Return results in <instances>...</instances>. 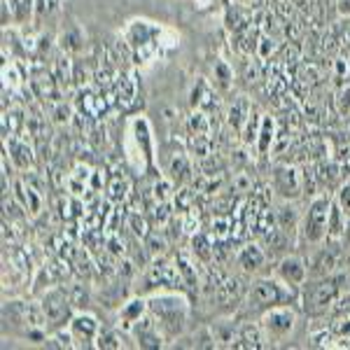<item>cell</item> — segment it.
I'll use <instances>...</instances> for the list:
<instances>
[{
    "instance_id": "ba28073f",
    "label": "cell",
    "mask_w": 350,
    "mask_h": 350,
    "mask_svg": "<svg viewBox=\"0 0 350 350\" xmlns=\"http://www.w3.org/2000/svg\"><path fill=\"white\" fill-rule=\"evenodd\" d=\"M271 183H273L275 194L283 201H297L304 194L301 168L292 166V163H275L273 173H271Z\"/></svg>"
},
{
    "instance_id": "d590c367",
    "label": "cell",
    "mask_w": 350,
    "mask_h": 350,
    "mask_svg": "<svg viewBox=\"0 0 350 350\" xmlns=\"http://www.w3.org/2000/svg\"><path fill=\"white\" fill-rule=\"evenodd\" d=\"M59 5V0H36V14L44 16V14H52Z\"/></svg>"
},
{
    "instance_id": "e575fe53",
    "label": "cell",
    "mask_w": 350,
    "mask_h": 350,
    "mask_svg": "<svg viewBox=\"0 0 350 350\" xmlns=\"http://www.w3.org/2000/svg\"><path fill=\"white\" fill-rule=\"evenodd\" d=\"M336 108L343 117L350 115V87L341 89V94H338V98H336Z\"/></svg>"
},
{
    "instance_id": "9c48e42d",
    "label": "cell",
    "mask_w": 350,
    "mask_h": 350,
    "mask_svg": "<svg viewBox=\"0 0 350 350\" xmlns=\"http://www.w3.org/2000/svg\"><path fill=\"white\" fill-rule=\"evenodd\" d=\"M343 267V250L341 243L327 241L325 247H318L315 255L308 262V273L310 278H325V275L338 273Z\"/></svg>"
},
{
    "instance_id": "d6986e66",
    "label": "cell",
    "mask_w": 350,
    "mask_h": 350,
    "mask_svg": "<svg viewBox=\"0 0 350 350\" xmlns=\"http://www.w3.org/2000/svg\"><path fill=\"white\" fill-rule=\"evenodd\" d=\"M301 217L295 206V201H285L283 206L275 211V227L280 231H285L287 236H295L301 229Z\"/></svg>"
},
{
    "instance_id": "4dcf8cb0",
    "label": "cell",
    "mask_w": 350,
    "mask_h": 350,
    "mask_svg": "<svg viewBox=\"0 0 350 350\" xmlns=\"http://www.w3.org/2000/svg\"><path fill=\"white\" fill-rule=\"evenodd\" d=\"M189 148H191V154L199 157V159H208L211 157V138L208 135H191L189 140Z\"/></svg>"
},
{
    "instance_id": "f35d334b",
    "label": "cell",
    "mask_w": 350,
    "mask_h": 350,
    "mask_svg": "<svg viewBox=\"0 0 350 350\" xmlns=\"http://www.w3.org/2000/svg\"><path fill=\"white\" fill-rule=\"evenodd\" d=\"M336 14L341 19H350V0H336Z\"/></svg>"
},
{
    "instance_id": "83f0119b",
    "label": "cell",
    "mask_w": 350,
    "mask_h": 350,
    "mask_svg": "<svg viewBox=\"0 0 350 350\" xmlns=\"http://www.w3.org/2000/svg\"><path fill=\"white\" fill-rule=\"evenodd\" d=\"M187 126H189L191 135H208L211 133V120H208V112L194 110L187 120Z\"/></svg>"
},
{
    "instance_id": "484cf974",
    "label": "cell",
    "mask_w": 350,
    "mask_h": 350,
    "mask_svg": "<svg viewBox=\"0 0 350 350\" xmlns=\"http://www.w3.org/2000/svg\"><path fill=\"white\" fill-rule=\"evenodd\" d=\"M68 297H70V304L75 306V310H87V306L92 304V290L84 283H72L68 287Z\"/></svg>"
},
{
    "instance_id": "5bb4252c",
    "label": "cell",
    "mask_w": 350,
    "mask_h": 350,
    "mask_svg": "<svg viewBox=\"0 0 350 350\" xmlns=\"http://www.w3.org/2000/svg\"><path fill=\"white\" fill-rule=\"evenodd\" d=\"M5 152L10 154V161L19 171H28L36 166V157H33V148L26 140L16 138V135H5Z\"/></svg>"
},
{
    "instance_id": "2e32d148",
    "label": "cell",
    "mask_w": 350,
    "mask_h": 350,
    "mask_svg": "<svg viewBox=\"0 0 350 350\" xmlns=\"http://www.w3.org/2000/svg\"><path fill=\"white\" fill-rule=\"evenodd\" d=\"M350 215L343 211L338 203L332 199V208H329V222H327V241L332 243H341L346 241L348 227H350Z\"/></svg>"
},
{
    "instance_id": "f546056e",
    "label": "cell",
    "mask_w": 350,
    "mask_h": 350,
    "mask_svg": "<svg viewBox=\"0 0 350 350\" xmlns=\"http://www.w3.org/2000/svg\"><path fill=\"white\" fill-rule=\"evenodd\" d=\"M166 245H168V241H166V236H163V231H150V234H148V243H145V247L150 250L152 257L163 255Z\"/></svg>"
},
{
    "instance_id": "ffe728a7",
    "label": "cell",
    "mask_w": 350,
    "mask_h": 350,
    "mask_svg": "<svg viewBox=\"0 0 350 350\" xmlns=\"http://www.w3.org/2000/svg\"><path fill=\"white\" fill-rule=\"evenodd\" d=\"M250 115H252L250 100H247L245 96H239V98H234V103H231L229 110H227V124L241 135L243 129H245L247 120H250Z\"/></svg>"
},
{
    "instance_id": "3957f363",
    "label": "cell",
    "mask_w": 350,
    "mask_h": 350,
    "mask_svg": "<svg viewBox=\"0 0 350 350\" xmlns=\"http://www.w3.org/2000/svg\"><path fill=\"white\" fill-rule=\"evenodd\" d=\"M299 299L297 290L290 285H285L278 275H267V278H259L250 285L247 290V308L250 310H267L271 306H278V304H290Z\"/></svg>"
},
{
    "instance_id": "cb8c5ba5",
    "label": "cell",
    "mask_w": 350,
    "mask_h": 350,
    "mask_svg": "<svg viewBox=\"0 0 350 350\" xmlns=\"http://www.w3.org/2000/svg\"><path fill=\"white\" fill-rule=\"evenodd\" d=\"M175 264H178V271H180V275H183L185 285H189L191 290H199V273H196V267H194L196 259L180 252V255L175 257Z\"/></svg>"
},
{
    "instance_id": "6da1fadb",
    "label": "cell",
    "mask_w": 350,
    "mask_h": 350,
    "mask_svg": "<svg viewBox=\"0 0 350 350\" xmlns=\"http://www.w3.org/2000/svg\"><path fill=\"white\" fill-rule=\"evenodd\" d=\"M148 310L150 315L157 320L161 334L166 336V341H175L178 336L185 334L189 323L191 306L187 297L178 290H159L154 295L148 297Z\"/></svg>"
},
{
    "instance_id": "8fae6325",
    "label": "cell",
    "mask_w": 350,
    "mask_h": 350,
    "mask_svg": "<svg viewBox=\"0 0 350 350\" xmlns=\"http://www.w3.org/2000/svg\"><path fill=\"white\" fill-rule=\"evenodd\" d=\"M183 275L178 271V264L168 262V259H154L152 267L145 273V290H178V285H183Z\"/></svg>"
},
{
    "instance_id": "74e56055",
    "label": "cell",
    "mask_w": 350,
    "mask_h": 350,
    "mask_svg": "<svg viewBox=\"0 0 350 350\" xmlns=\"http://www.w3.org/2000/svg\"><path fill=\"white\" fill-rule=\"evenodd\" d=\"M234 187L239 191H250L252 189V180L247 178L245 173H239V175H236V180H234Z\"/></svg>"
},
{
    "instance_id": "d6a6232c",
    "label": "cell",
    "mask_w": 350,
    "mask_h": 350,
    "mask_svg": "<svg viewBox=\"0 0 350 350\" xmlns=\"http://www.w3.org/2000/svg\"><path fill=\"white\" fill-rule=\"evenodd\" d=\"M334 201L350 215V180H343L334 191Z\"/></svg>"
},
{
    "instance_id": "44dd1931",
    "label": "cell",
    "mask_w": 350,
    "mask_h": 350,
    "mask_svg": "<svg viewBox=\"0 0 350 350\" xmlns=\"http://www.w3.org/2000/svg\"><path fill=\"white\" fill-rule=\"evenodd\" d=\"M315 171H318V180H320V189L323 187H338V185L343 183V163L341 161H334V159H323L315 166Z\"/></svg>"
},
{
    "instance_id": "ac0fdd59",
    "label": "cell",
    "mask_w": 350,
    "mask_h": 350,
    "mask_svg": "<svg viewBox=\"0 0 350 350\" xmlns=\"http://www.w3.org/2000/svg\"><path fill=\"white\" fill-rule=\"evenodd\" d=\"M269 341L264 336L262 325L257 323H241L239 325V338H236L234 348H267Z\"/></svg>"
},
{
    "instance_id": "7402d4cb",
    "label": "cell",
    "mask_w": 350,
    "mask_h": 350,
    "mask_svg": "<svg viewBox=\"0 0 350 350\" xmlns=\"http://www.w3.org/2000/svg\"><path fill=\"white\" fill-rule=\"evenodd\" d=\"M275 135H278V124L271 115H262V126H259V135H257V152L259 154H269L271 148L275 143Z\"/></svg>"
},
{
    "instance_id": "52a82bcc",
    "label": "cell",
    "mask_w": 350,
    "mask_h": 350,
    "mask_svg": "<svg viewBox=\"0 0 350 350\" xmlns=\"http://www.w3.org/2000/svg\"><path fill=\"white\" fill-rule=\"evenodd\" d=\"M40 306L44 310L49 320V329H61V327H68L70 318L75 315V306L70 304V297H68L66 287H47L40 297Z\"/></svg>"
},
{
    "instance_id": "4fadbf2b",
    "label": "cell",
    "mask_w": 350,
    "mask_h": 350,
    "mask_svg": "<svg viewBox=\"0 0 350 350\" xmlns=\"http://www.w3.org/2000/svg\"><path fill=\"white\" fill-rule=\"evenodd\" d=\"M275 275H278V278L283 280L285 285H290V287H295V290H299V287L306 285V280H310L308 262L301 255H285L278 262Z\"/></svg>"
},
{
    "instance_id": "5b68a950",
    "label": "cell",
    "mask_w": 350,
    "mask_h": 350,
    "mask_svg": "<svg viewBox=\"0 0 350 350\" xmlns=\"http://www.w3.org/2000/svg\"><path fill=\"white\" fill-rule=\"evenodd\" d=\"M126 148L133 150V154L138 157L140 168L143 171H154L157 166V140L154 133H152V124L145 115L131 117L129 122V138H126Z\"/></svg>"
},
{
    "instance_id": "7a4b0ae2",
    "label": "cell",
    "mask_w": 350,
    "mask_h": 350,
    "mask_svg": "<svg viewBox=\"0 0 350 350\" xmlns=\"http://www.w3.org/2000/svg\"><path fill=\"white\" fill-rule=\"evenodd\" d=\"M332 199H334V196H329L327 191H320V194H315L313 199L308 201L306 213H304V217H301V229H299L301 241L306 243V245L318 247L327 241V222H329Z\"/></svg>"
},
{
    "instance_id": "4316f807",
    "label": "cell",
    "mask_w": 350,
    "mask_h": 350,
    "mask_svg": "<svg viewBox=\"0 0 350 350\" xmlns=\"http://www.w3.org/2000/svg\"><path fill=\"white\" fill-rule=\"evenodd\" d=\"M191 245H194V259H201V262H211L215 257V245L208 241V236L196 234L191 239Z\"/></svg>"
},
{
    "instance_id": "7c38bea8",
    "label": "cell",
    "mask_w": 350,
    "mask_h": 350,
    "mask_svg": "<svg viewBox=\"0 0 350 350\" xmlns=\"http://www.w3.org/2000/svg\"><path fill=\"white\" fill-rule=\"evenodd\" d=\"M129 336H131L133 341H135V346L145 348V350H157V348L166 346V336L161 334L159 325H157V320L150 315V310L131 327Z\"/></svg>"
},
{
    "instance_id": "1f68e13d",
    "label": "cell",
    "mask_w": 350,
    "mask_h": 350,
    "mask_svg": "<svg viewBox=\"0 0 350 350\" xmlns=\"http://www.w3.org/2000/svg\"><path fill=\"white\" fill-rule=\"evenodd\" d=\"M173 187H175V183H173L171 178H159V180H157V185H154V196H157V201H159V203H166L168 199H171Z\"/></svg>"
},
{
    "instance_id": "8d00e7d4",
    "label": "cell",
    "mask_w": 350,
    "mask_h": 350,
    "mask_svg": "<svg viewBox=\"0 0 350 350\" xmlns=\"http://www.w3.org/2000/svg\"><path fill=\"white\" fill-rule=\"evenodd\" d=\"M131 227H133V234L138 236V239H148V224H145V219L143 217H138V215H131Z\"/></svg>"
},
{
    "instance_id": "277c9868",
    "label": "cell",
    "mask_w": 350,
    "mask_h": 350,
    "mask_svg": "<svg viewBox=\"0 0 350 350\" xmlns=\"http://www.w3.org/2000/svg\"><path fill=\"white\" fill-rule=\"evenodd\" d=\"M343 280L346 275L338 271V273H332V275H325V278H315L313 283L306 280V292H304V308L313 315H320V313H327L334 306V301L341 297L343 292Z\"/></svg>"
},
{
    "instance_id": "f1b7e54d",
    "label": "cell",
    "mask_w": 350,
    "mask_h": 350,
    "mask_svg": "<svg viewBox=\"0 0 350 350\" xmlns=\"http://www.w3.org/2000/svg\"><path fill=\"white\" fill-rule=\"evenodd\" d=\"M231 80H234V72L224 61H215V87L219 92H229Z\"/></svg>"
},
{
    "instance_id": "9a60e30c",
    "label": "cell",
    "mask_w": 350,
    "mask_h": 350,
    "mask_svg": "<svg viewBox=\"0 0 350 350\" xmlns=\"http://www.w3.org/2000/svg\"><path fill=\"white\" fill-rule=\"evenodd\" d=\"M236 264H239L243 273H259L264 269V264H267V252L257 243H247L236 252Z\"/></svg>"
},
{
    "instance_id": "836d02e7",
    "label": "cell",
    "mask_w": 350,
    "mask_h": 350,
    "mask_svg": "<svg viewBox=\"0 0 350 350\" xmlns=\"http://www.w3.org/2000/svg\"><path fill=\"white\" fill-rule=\"evenodd\" d=\"M52 115H54V122H59V124H66V122H70V117H72V110L68 108L66 103H56V105H54V110H52Z\"/></svg>"
},
{
    "instance_id": "e0dca14e",
    "label": "cell",
    "mask_w": 350,
    "mask_h": 350,
    "mask_svg": "<svg viewBox=\"0 0 350 350\" xmlns=\"http://www.w3.org/2000/svg\"><path fill=\"white\" fill-rule=\"evenodd\" d=\"M148 313V299L145 297H131L122 304L120 308V325L124 327V332H131V327L138 323L143 315Z\"/></svg>"
},
{
    "instance_id": "603a6c76",
    "label": "cell",
    "mask_w": 350,
    "mask_h": 350,
    "mask_svg": "<svg viewBox=\"0 0 350 350\" xmlns=\"http://www.w3.org/2000/svg\"><path fill=\"white\" fill-rule=\"evenodd\" d=\"M171 180L178 187H183V185H187L191 180V159L185 152H173L171 157Z\"/></svg>"
},
{
    "instance_id": "30bf717a",
    "label": "cell",
    "mask_w": 350,
    "mask_h": 350,
    "mask_svg": "<svg viewBox=\"0 0 350 350\" xmlns=\"http://www.w3.org/2000/svg\"><path fill=\"white\" fill-rule=\"evenodd\" d=\"M70 336L75 341V348H96V338L100 334V323L89 310H75V315L68 323Z\"/></svg>"
},
{
    "instance_id": "d4e9b609",
    "label": "cell",
    "mask_w": 350,
    "mask_h": 350,
    "mask_svg": "<svg viewBox=\"0 0 350 350\" xmlns=\"http://www.w3.org/2000/svg\"><path fill=\"white\" fill-rule=\"evenodd\" d=\"M96 348H100V350H122V348H126V343H124V332H120V329H100L98 338H96Z\"/></svg>"
},
{
    "instance_id": "ab89813d",
    "label": "cell",
    "mask_w": 350,
    "mask_h": 350,
    "mask_svg": "<svg viewBox=\"0 0 350 350\" xmlns=\"http://www.w3.org/2000/svg\"><path fill=\"white\" fill-rule=\"evenodd\" d=\"M348 42H350V38H348Z\"/></svg>"
},
{
    "instance_id": "8992f818",
    "label": "cell",
    "mask_w": 350,
    "mask_h": 350,
    "mask_svg": "<svg viewBox=\"0 0 350 350\" xmlns=\"http://www.w3.org/2000/svg\"><path fill=\"white\" fill-rule=\"evenodd\" d=\"M259 325H262L269 346L280 343V341H287V338L292 336V332H295V327H297V310L292 308L290 304H278V306H271L267 310H262Z\"/></svg>"
}]
</instances>
